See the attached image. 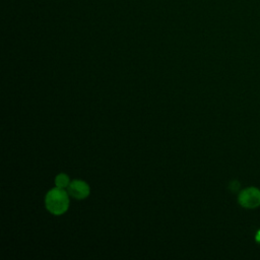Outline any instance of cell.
I'll use <instances>...</instances> for the list:
<instances>
[{
	"mask_svg": "<svg viewBox=\"0 0 260 260\" xmlns=\"http://www.w3.org/2000/svg\"><path fill=\"white\" fill-rule=\"evenodd\" d=\"M68 192L61 188L51 189L45 197V205L47 210L54 215H61L65 213L69 207Z\"/></svg>",
	"mask_w": 260,
	"mask_h": 260,
	"instance_id": "obj_1",
	"label": "cell"
},
{
	"mask_svg": "<svg viewBox=\"0 0 260 260\" xmlns=\"http://www.w3.org/2000/svg\"><path fill=\"white\" fill-rule=\"evenodd\" d=\"M239 203L246 208H255L260 205V190L255 187L244 189L238 197Z\"/></svg>",
	"mask_w": 260,
	"mask_h": 260,
	"instance_id": "obj_2",
	"label": "cell"
},
{
	"mask_svg": "<svg viewBox=\"0 0 260 260\" xmlns=\"http://www.w3.org/2000/svg\"><path fill=\"white\" fill-rule=\"evenodd\" d=\"M67 192L71 197L81 200L89 195L90 189L86 182L81 180H73L67 187Z\"/></svg>",
	"mask_w": 260,
	"mask_h": 260,
	"instance_id": "obj_3",
	"label": "cell"
},
{
	"mask_svg": "<svg viewBox=\"0 0 260 260\" xmlns=\"http://www.w3.org/2000/svg\"><path fill=\"white\" fill-rule=\"evenodd\" d=\"M69 184H70V179H69L68 175L61 173L56 176V178H55L56 187L61 188V189H66L69 186Z\"/></svg>",
	"mask_w": 260,
	"mask_h": 260,
	"instance_id": "obj_4",
	"label": "cell"
},
{
	"mask_svg": "<svg viewBox=\"0 0 260 260\" xmlns=\"http://www.w3.org/2000/svg\"><path fill=\"white\" fill-rule=\"evenodd\" d=\"M256 241L260 243V231H259V232L257 233V235H256Z\"/></svg>",
	"mask_w": 260,
	"mask_h": 260,
	"instance_id": "obj_5",
	"label": "cell"
}]
</instances>
